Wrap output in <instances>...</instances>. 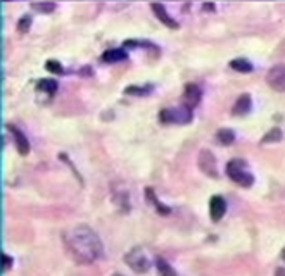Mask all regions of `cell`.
Instances as JSON below:
<instances>
[{
    "mask_svg": "<svg viewBox=\"0 0 285 276\" xmlns=\"http://www.w3.org/2000/svg\"><path fill=\"white\" fill-rule=\"evenodd\" d=\"M156 266H157V269H159V274L161 276H177L175 269L169 266V262H166L163 257H157V259H156Z\"/></svg>",
    "mask_w": 285,
    "mask_h": 276,
    "instance_id": "15",
    "label": "cell"
},
{
    "mask_svg": "<svg viewBox=\"0 0 285 276\" xmlns=\"http://www.w3.org/2000/svg\"><path fill=\"white\" fill-rule=\"evenodd\" d=\"M206 11H214V4H204Z\"/></svg>",
    "mask_w": 285,
    "mask_h": 276,
    "instance_id": "24",
    "label": "cell"
},
{
    "mask_svg": "<svg viewBox=\"0 0 285 276\" xmlns=\"http://www.w3.org/2000/svg\"><path fill=\"white\" fill-rule=\"evenodd\" d=\"M32 26V17L30 16H24L19 19V23H17V28H19V32H28V28Z\"/></svg>",
    "mask_w": 285,
    "mask_h": 276,
    "instance_id": "22",
    "label": "cell"
},
{
    "mask_svg": "<svg viewBox=\"0 0 285 276\" xmlns=\"http://www.w3.org/2000/svg\"><path fill=\"white\" fill-rule=\"evenodd\" d=\"M114 276H121V274H114Z\"/></svg>",
    "mask_w": 285,
    "mask_h": 276,
    "instance_id": "26",
    "label": "cell"
},
{
    "mask_svg": "<svg viewBox=\"0 0 285 276\" xmlns=\"http://www.w3.org/2000/svg\"><path fill=\"white\" fill-rule=\"evenodd\" d=\"M230 68L232 69H235V71H239V73H251L252 71V64L249 63V60H245V59H234V60H230Z\"/></svg>",
    "mask_w": 285,
    "mask_h": 276,
    "instance_id": "14",
    "label": "cell"
},
{
    "mask_svg": "<svg viewBox=\"0 0 285 276\" xmlns=\"http://www.w3.org/2000/svg\"><path fill=\"white\" fill-rule=\"evenodd\" d=\"M66 245L78 264H92L104 252L102 242L94 230L87 225H78L66 235Z\"/></svg>",
    "mask_w": 285,
    "mask_h": 276,
    "instance_id": "1",
    "label": "cell"
},
{
    "mask_svg": "<svg viewBox=\"0 0 285 276\" xmlns=\"http://www.w3.org/2000/svg\"><path fill=\"white\" fill-rule=\"evenodd\" d=\"M282 140V131H280L278 128H273L271 131H268V133L263 137V143H271V142H280Z\"/></svg>",
    "mask_w": 285,
    "mask_h": 276,
    "instance_id": "19",
    "label": "cell"
},
{
    "mask_svg": "<svg viewBox=\"0 0 285 276\" xmlns=\"http://www.w3.org/2000/svg\"><path fill=\"white\" fill-rule=\"evenodd\" d=\"M146 192H147V199L156 205L157 211H159L161 214H169V207H166L164 204H161V202H159V199H157V197H156V194H154V190H152V188H147Z\"/></svg>",
    "mask_w": 285,
    "mask_h": 276,
    "instance_id": "16",
    "label": "cell"
},
{
    "mask_svg": "<svg viewBox=\"0 0 285 276\" xmlns=\"http://www.w3.org/2000/svg\"><path fill=\"white\" fill-rule=\"evenodd\" d=\"M282 259L285 261V249H283V251H282Z\"/></svg>",
    "mask_w": 285,
    "mask_h": 276,
    "instance_id": "25",
    "label": "cell"
},
{
    "mask_svg": "<svg viewBox=\"0 0 285 276\" xmlns=\"http://www.w3.org/2000/svg\"><path fill=\"white\" fill-rule=\"evenodd\" d=\"M126 57H128V54L123 49H111L102 54V60L104 63H120V60H125Z\"/></svg>",
    "mask_w": 285,
    "mask_h": 276,
    "instance_id": "12",
    "label": "cell"
},
{
    "mask_svg": "<svg viewBox=\"0 0 285 276\" xmlns=\"http://www.w3.org/2000/svg\"><path fill=\"white\" fill-rule=\"evenodd\" d=\"M45 68L49 69L50 73H55V74H63V73H64L63 66H61L59 63H57V60H47Z\"/></svg>",
    "mask_w": 285,
    "mask_h": 276,
    "instance_id": "21",
    "label": "cell"
},
{
    "mask_svg": "<svg viewBox=\"0 0 285 276\" xmlns=\"http://www.w3.org/2000/svg\"><path fill=\"white\" fill-rule=\"evenodd\" d=\"M151 9L154 11L156 17L161 21V23L169 26L171 29H178V23L168 14V11H166V7L163 6V4H151Z\"/></svg>",
    "mask_w": 285,
    "mask_h": 276,
    "instance_id": "10",
    "label": "cell"
},
{
    "mask_svg": "<svg viewBox=\"0 0 285 276\" xmlns=\"http://www.w3.org/2000/svg\"><path fill=\"white\" fill-rule=\"evenodd\" d=\"M201 99H203V90L197 83H188L183 90V106L188 109H194L195 106H199Z\"/></svg>",
    "mask_w": 285,
    "mask_h": 276,
    "instance_id": "7",
    "label": "cell"
},
{
    "mask_svg": "<svg viewBox=\"0 0 285 276\" xmlns=\"http://www.w3.org/2000/svg\"><path fill=\"white\" fill-rule=\"evenodd\" d=\"M152 91V85L147 86H130V88L125 90V94H135V95H147Z\"/></svg>",
    "mask_w": 285,
    "mask_h": 276,
    "instance_id": "20",
    "label": "cell"
},
{
    "mask_svg": "<svg viewBox=\"0 0 285 276\" xmlns=\"http://www.w3.org/2000/svg\"><path fill=\"white\" fill-rule=\"evenodd\" d=\"M12 266V257H9L7 254H2V268L9 269Z\"/></svg>",
    "mask_w": 285,
    "mask_h": 276,
    "instance_id": "23",
    "label": "cell"
},
{
    "mask_svg": "<svg viewBox=\"0 0 285 276\" xmlns=\"http://www.w3.org/2000/svg\"><path fill=\"white\" fill-rule=\"evenodd\" d=\"M216 140L220 145H232L235 142V133L230 128H221L216 131Z\"/></svg>",
    "mask_w": 285,
    "mask_h": 276,
    "instance_id": "13",
    "label": "cell"
},
{
    "mask_svg": "<svg viewBox=\"0 0 285 276\" xmlns=\"http://www.w3.org/2000/svg\"><path fill=\"white\" fill-rule=\"evenodd\" d=\"M37 88L40 91H45V94H49V95H54L57 91V83L54 80H40Z\"/></svg>",
    "mask_w": 285,
    "mask_h": 276,
    "instance_id": "17",
    "label": "cell"
},
{
    "mask_svg": "<svg viewBox=\"0 0 285 276\" xmlns=\"http://www.w3.org/2000/svg\"><path fill=\"white\" fill-rule=\"evenodd\" d=\"M226 174L230 179H234L235 183H239L240 187H251L254 183V176L249 173L247 163L244 159H232L226 164Z\"/></svg>",
    "mask_w": 285,
    "mask_h": 276,
    "instance_id": "2",
    "label": "cell"
},
{
    "mask_svg": "<svg viewBox=\"0 0 285 276\" xmlns=\"http://www.w3.org/2000/svg\"><path fill=\"white\" fill-rule=\"evenodd\" d=\"M32 9L42 12V14H49V12L55 11V4L54 2H33Z\"/></svg>",
    "mask_w": 285,
    "mask_h": 276,
    "instance_id": "18",
    "label": "cell"
},
{
    "mask_svg": "<svg viewBox=\"0 0 285 276\" xmlns=\"http://www.w3.org/2000/svg\"><path fill=\"white\" fill-rule=\"evenodd\" d=\"M266 83L277 91H285V64H277L266 74Z\"/></svg>",
    "mask_w": 285,
    "mask_h": 276,
    "instance_id": "5",
    "label": "cell"
},
{
    "mask_svg": "<svg viewBox=\"0 0 285 276\" xmlns=\"http://www.w3.org/2000/svg\"><path fill=\"white\" fill-rule=\"evenodd\" d=\"M125 261H126V264L138 274L147 273V271L151 269V261H149L147 254L144 252V249H140V247L131 249V251L125 256Z\"/></svg>",
    "mask_w": 285,
    "mask_h": 276,
    "instance_id": "4",
    "label": "cell"
},
{
    "mask_svg": "<svg viewBox=\"0 0 285 276\" xmlns=\"http://www.w3.org/2000/svg\"><path fill=\"white\" fill-rule=\"evenodd\" d=\"M251 109H252L251 95L244 94V95H240V97L237 99V102L234 106V114H235V116H244V114H247Z\"/></svg>",
    "mask_w": 285,
    "mask_h": 276,
    "instance_id": "11",
    "label": "cell"
},
{
    "mask_svg": "<svg viewBox=\"0 0 285 276\" xmlns=\"http://www.w3.org/2000/svg\"><path fill=\"white\" fill-rule=\"evenodd\" d=\"M197 164H199L201 171L204 174L211 178H218V166H216V157H214L209 150H201L199 159H197Z\"/></svg>",
    "mask_w": 285,
    "mask_h": 276,
    "instance_id": "6",
    "label": "cell"
},
{
    "mask_svg": "<svg viewBox=\"0 0 285 276\" xmlns=\"http://www.w3.org/2000/svg\"><path fill=\"white\" fill-rule=\"evenodd\" d=\"M159 119L164 125H187L192 121V109L185 106L163 109L159 114Z\"/></svg>",
    "mask_w": 285,
    "mask_h": 276,
    "instance_id": "3",
    "label": "cell"
},
{
    "mask_svg": "<svg viewBox=\"0 0 285 276\" xmlns=\"http://www.w3.org/2000/svg\"><path fill=\"white\" fill-rule=\"evenodd\" d=\"M7 130L12 133V137H14V143L17 147V152H19L21 156H26L30 152V142L28 138L24 137V133L21 131L19 128H16L14 125H7Z\"/></svg>",
    "mask_w": 285,
    "mask_h": 276,
    "instance_id": "9",
    "label": "cell"
},
{
    "mask_svg": "<svg viewBox=\"0 0 285 276\" xmlns=\"http://www.w3.org/2000/svg\"><path fill=\"white\" fill-rule=\"evenodd\" d=\"M226 212V202L220 195H214L209 200V216L213 221H220Z\"/></svg>",
    "mask_w": 285,
    "mask_h": 276,
    "instance_id": "8",
    "label": "cell"
}]
</instances>
